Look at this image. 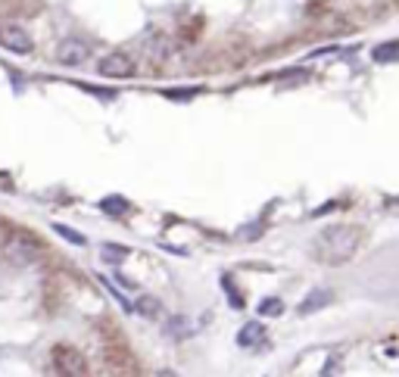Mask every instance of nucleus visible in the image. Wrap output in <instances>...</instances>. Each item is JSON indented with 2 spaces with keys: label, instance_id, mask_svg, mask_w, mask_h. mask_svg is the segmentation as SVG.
<instances>
[{
  "label": "nucleus",
  "instance_id": "nucleus-8",
  "mask_svg": "<svg viewBox=\"0 0 399 377\" xmlns=\"http://www.w3.org/2000/svg\"><path fill=\"white\" fill-rule=\"evenodd\" d=\"M262 337H266V328H262L259 321H250L241 328V333H237V343H241V346H253V343H259Z\"/></svg>",
  "mask_w": 399,
  "mask_h": 377
},
{
  "label": "nucleus",
  "instance_id": "nucleus-15",
  "mask_svg": "<svg viewBox=\"0 0 399 377\" xmlns=\"http://www.w3.org/2000/svg\"><path fill=\"white\" fill-rule=\"evenodd\" d=\"M106 256H113V259H118V256H125V250H116V246H103Z\"/></svg>",
  "mask_w": 399,
  "mask_h": 377
},
{
  "label": "nucleus",
  "instance_id": "nucleus-2",
  "mask_svg": "<svg viewBox=\"0 0 399 377\" xmlns=\"http://www.w3.org/2000/svg\"><path fill=\"white\" fill-rule=\"evenodd\" d=\"M4 259L13 262L16 268H29L31 262L41 259V246L31 237H25V234H13L4 243Z\"/></svg>",
  "mask_w": 399,
  "mask_h": 377
},
{
  "label": "nucleus",
  "instance_id": "nucleus-7",
  "mask_svg": "<svg viewBox=\"0 0 399 377\" xmlns=\"http://www.w3.org/2000/svg\"><path fill=\"white\" fill-rule=\"evenodd\" d=\"M330 299H334V293H330V290H312V293L300 303V308H296V312H300V315H312V312H318V308L330 306Z\"/></svg>",
  "mask_w": 399,
  "mask_h": 377
},
{
  "label": "nucleus",
  "instance_id": "nucleus-9",
  "mask_svg": "<svg viewBox=\"0 0 399 377\" xmlns=\"http://www.w3.org/2000/svg\"><path fill=\"white\" fill-rule=\"evenodd\" d=\"M371 56H375V63H396V59H399V41L378 44L375 50H371Z\"/></svg>",
  "mask_w": 399,
  "mask_h": 377
},
{
  "label": "nucleus",
  "instance_id": "nucleus-13",
  "mask_svg": "<svg viewBox=\"0 0 399 377\" xmlns=\"http://www.w3.org/2000/svg\"><path fill=\"white\" fill-rule=\"evenodd\" d=\"M281 308H284L281 299H266V303L259 306V315H281Z\"/></svg>",
  "mask_w": 399,
  "mask_h": 377
},
{
  "label": "nucleus",
  "instance_id": "nucleus-12",
  "mask_svg": "<svg viewBox=\"0 0 399 377\" xmlns=\"http://www.w3.org/2000/svg\"><path fill=\"white\" fill-rule=\"evenodd\" d=\"M100 209H103V212H113V216H118V212H125V200H118V196H109V200L100 203Z\"/></svg>",
  "mask_w": 399,
  "mask_h": 377
},
{
  "label": "nucleus",
  "instance_id": "nucleus-10",
  "mask_svg": "<svg viewBox=\"0 0 399 377\" xmlns=\"http://www.w3.org/2000/svg\"><path fill=\"white\" fill-rule=\"evenodd\" d=\"M54 231L63 240H69V243H75V246H84L88 240H84V234H79V231H72V228H66V225H54Z\"/></svg>",
  "mask_w": 399,
  "mask_h": 377
},
{
  "label": "nucleus",
  "instance_id": "nucleus-4",
  "mask_svg": "<svg viewBox=\"0 0 399 377\" xmlns=\"http://www.w3.org/2000/svg\"><path fill=\"white\" fill-rule=\"evenodd\" d=\"M97 72L103 75V79H131L134 75V59L128 54H122V50H113V54H106L97 63Z\"/></svg>",
  "mask_w": 399,
  "mask_h": 377
},
{
  "label": "nucleus",
  "instance_id": "nucleus-3",
  "mask_svg": "<svg viewBox=\"0 0 399 377\" xmlns=\"http://www.w3.org/2000/svg\"><path fill=\"white\" fill-rule=\"evenodd\" d=\"M50 358H54V371H59V374H69V377L88 374V362H84V356L79 353V349H72V346H56Z\"/></svg>",
  "mask_w": 399,
  "mask_h": 377
},
{
  "label": "nucleus",
  "instance_id": "nucleus-1",
  "mask_svg": "<svg viewBox=\"0 0 399 377\" xmlns=\"http://www.w3.org/2000/svg\"><path fill=\"white\" fill-rule=\"evenodd\" d=\"M362 246V231L355 225H328L315 237V256L325 265H343L350 262Z\"/></svg>",
  "mask_w": 399,
  "mask_h": 377
},
{
  "label": "nucleus",
  "instance_id": "nucleus-14",
  "mask_svg": "<svg viewBox=\"0 0 399 377\" xmlns=\"http://www.w3.org/2000/svg\"><path fill=\"white\" fill-rule=\"evenodd\" d=\"M141 312H159V303H156V299H141Z\"/></svg>",
  "mask_w": 399,
  "mask_h": 377
},
{
  "label": "nucleus",
  "instance_id": "nucleus-5",
  "mask_svg": "<svg viewBox=\"0 0 399 377\" xmlns=\"http://www.w3.org/2000/svg\"><path fill=\"white\" fill-rule=\"evenodd\" d=\"M0 47L10 50L16 56H25V54H31L35 41H31V34L19 29V25H0Z\"/></svg>",
  "mask_w": 399,
  "mask_h": 377
},
{
  "label": "nucleus",
  "instance_id": "nucleus-11",
  "mask_svg": "<svg viewBox=\"0 0 399 377\" xmlns=\"http://www.w3.org/2000/svg\"><path fill=\"white\" fill-rule=\"evenodd\" d=\"M166 333H168V337H188V333H191V324H184L181 318H178V321H168V324H166Z\"/></svg>",
  "mask_w": 399,
  "mask_h": 377
},
{
  "label": "nucleus",
  "instance_id": "nucleus-6",
  "mask_svg": "<svg viewBox=\"0 0 399 377\" xmlns=\"http://www.w3.org/2000/svg\"><path fill=\"white\" fill-rule=\"evenodd\" d=\"M88 56H91V50L79 38H66V41H59L56 44V59L63 66H81Z\"/></svg>",
  "mask_w": 399,
  "mask_h": 377
}]
</instances>
